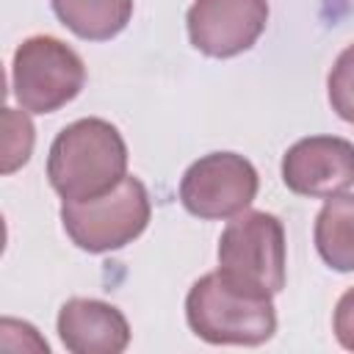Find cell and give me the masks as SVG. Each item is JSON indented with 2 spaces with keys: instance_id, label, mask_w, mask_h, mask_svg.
I'll use <instances>...</instances> for the list:
<instances>
[{
  "instance_id": "1",
  "label": "cell",
  "mask_w": 354,
  "mask_h": 354,
  "mask_svg": "<svg viewBox=\"0 0 354 354\" xmlns=\"http://www.w3.org/2000/svg\"><path fill=\"white\" fill-rule=\"evenodd\" d=\"M185 321L196 337L213 346H260L277 332L271 293L221 271H210L191 285Z\"/></svg>"
},
{
  "instance_id": "2",
  "label": "cell",
  "mask_w": 354,
  "mask_h": 354,
  "mask_svg": "<svg viewBox=\"0 0 354 354\" xmlns=\"http://www.w3.org/2000/svg\"><path fill=\"white\" fill-rule=\"evenodd\" d=\"M127 177L122 133L97 116L66 124L50 144L47 180L61 199H91Z\"/></svg>"
},
{
  "instance_id": "3",
  "label": "cell",
  "mask_w": 354,
  "mask_h": 354,
  "mask_svg": "<svg viewBox=\"0 0 354 354\" xmlns=\"http://www.w3.org/2000/svg\"><path fill=\"white\" fill-rule=\"evenodd\" d=\"M149 216V194L144 183L130 174L100 196L61 202V224L69 241L91 254L116 252L133 243L147 230Z\"/></svg>"
},
{
  "instance_id": "4",
  "label": "cell",
  "mask_w": 354,
  "mask_h": 354,
  "mask_svg": "<svg viewBox=\"0 0 354 354\" xmlns=\"http://www.w3.org/2000/svg\"><path fill=\"white\" fill-rule=\"evenodd\" d=\"M86 86L83 58L55 36H30L14 50L11 91L22 111L53 113Z\"/></svg>"
},
{
  "instance_id": "5",
  "label": "cell",
  "mask_w": 354,
  "mask_h": 354,
  "mask_svg": "<svg viewBox=\"0 0 354 354\" xmlns=\"http://www.w3.org/2000/svg\"><path fill=\"white\" fill-rule=\"evenodd\" d=\"M218 271L268 290L285 288V227L274 213L243 210L232 216L218 238Z\"/></svg>"
},
{
  "instance_id": "6",
  "label": "cell",
  "mask_w": 354,
  "mask_h": 354,
  "mask_svg": "<svg viewBox=\"0 0 354 354\" xmlns=\"http://www.w3.org/2000/svg\"><path fill=\"white\" fill-rule=\"evenodd\" d=\"M260 188L257 169L238 152H210L194 160L180 180V202L196 218H232Z\"/></svg>"
},
{
  "instance_id": "7",
  "label": "cell",
  "mask_w": 354,
  "mask_h": 354,
  "mask_svg": "<svg viewBox=\"0 0 354 354\" xmlns=\"http://www.w3.org/2000/svg\"><path fill=\"white\" fill-rule=\"evenodd\" d=\"M268 22V0H194L185 14L191 44L210 58L246 53Z\"/></svg>"
},
{
  "instance_id": "8",
  "label": "cell",
  "mask_w": 354,
  "mask_h": 354,
  "mask_svg": "<svg viewBox=\"0 0 354 354\" xmlns=\"http://www.w3.org/2000/svg\"><path fill=\"white\" fill-rule=\"evenodd\" d=\"M282 183L310 199H329L354 185V144L340 136L299 138L282 155Z\"/></svg>"
},
{
  "instance_id": "9",
  "label": "cell",
  "mask_w": 354,
  "mask_h": 354,
  "mask_svg": "<svg viewBox=\"0 0 354 354\" xmlns=\"http://www.w3.org/2000/svg\"><path fill=\"white\" fill-rule=\"evenodd\" d=\"M58 337L72 354H122L130 343L124 313L100 299H69L58 310Z\"/></svg>"
},
{
  "instance_id": "10",
  "label": "cell",
  "mask_w": 354,
  "mask_h": 354,
  "mask_svg": "<svg viewBox=\"0 0 354 354\" xmlns=\"http://www.w3.org/2000/svg\"><path fill=\"white\" fill-rule=\"evenodd\" d=\"M313 241L329 268L340 274L354 271V194L343 191L324 202L315 216Z\"/></svg>"
},
{
  "instance_id": "11",
  "label": "cell",
  "mask_w": 354,
  "mask_h": 354,
  "mask_svg": "<svg viewBox=\"0 0 354 354\" xmlns=\"http://www.w3.org/2000/svg\"><path fill=\"white\" fill-rule=\"evenodd\" d=\"M61 25L86 41H108L119 36L130 17L133 0H50Z\"/></svg>"
},
{
  "instance_id": "12",
  "label": "cell",
  "mask_w": 354,
  "mask_h": 354,
  "mask_svg": "<svg viewBox=\"0 0 354 354\" xmlns=\"http://www.w3.org/2000/svg\"><path fill=\"white\" fill-rule=\"evenodd\" d=\"M326 91H329V105L332 111L354 124V44H348L332 64L329 77H326Z\"/></svg>"
},
{
  "instance_id": "13",
  "label": "cell",
  "mask_w": 354,
  "mask_h": 354,
  "mask_svg": "<svg viewBox=\"0 0 354 354\" xmlns=\"http://www.w3.org/2000/svg\"><path fill=\"white\" fill-rule=\"evenodd\" d=\"M332 332L337 337V343L348 351H354V288H348L332 313Z\"/></svg>"
}]
</instances>
